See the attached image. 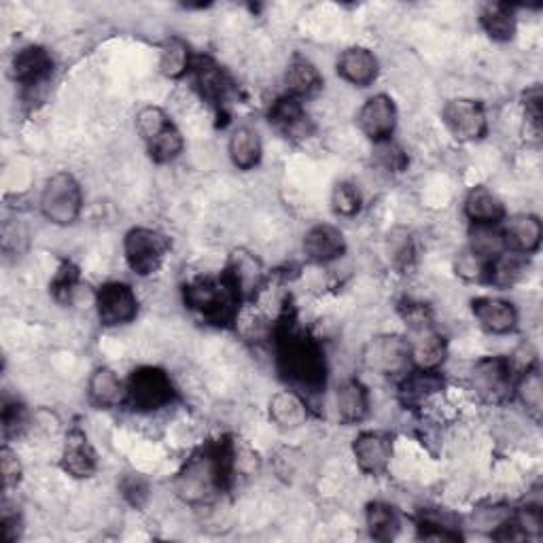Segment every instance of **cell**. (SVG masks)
<instances>
[{
	"label": "cell",
	"mask_w": 543,
	"mask_h": 543,
	"mask_svg": "<svg viewBox=\"0 0 543 543\" xmlns=\"http://www.w3.org/2000/svg\"><path fill=\"white\" fill-rule=\"evenodd\" d=\"M488 264L490 261L478 257L474 251L467 249L457 257V264H454V268H457V274L463 276L465 280H486Z\"/></svg>",
	"instance_id": "obj_44"
},
{
	"label": "cell",
	"mask_w": 543,
	"mask_h": 543,
	"mask_svg": "<svg viewBox=\"0 0 543 543\" xmlns=\"http://www.w3.org/2000/svg\"><path fill=\"white\" fill-rule=\"evenodd\" d=\"M136 128L145 140L149 157L157 164H168L177 160L185 147L183 134L160 107H145L140 111L136 117Z\"/></svg>",
	"instance_id": "obj_4"
},
{
	"label": "cell",
	"mask_w": 543,
	"mask_h": 543,
	"mask_svg": "<svg viewBox=\"0 0 543 543\" xmlns=\"http://www.w3.org/2000/svg\"><path fill=\"white\" fill-rule=\"evenodd\" d=\"M121 490H124V497L132 505H143V501L147 499V486L140 478H126L124 484H121Z\"/></svg>",
	"instance_id": "obj_47"
},
{
	"label": "cell",
	"mask_w": 543,
	"mask_h": 543,
	"mask_svg": "<svg viewBox=\"0 0 543 543\" xmlns=\"http://www.w3.org/2000/svg\"><path fill=\"white\" fill-rule=\"evenodd\" d=\"M418 537L425 541H461L463 535L452 527L446 518L431 516L429 512H423V516L416 522Z\"/></svg>",
	"instance_id": "obj_37"
},
{
	"label": "cell",
	"mask_w": 543,
	"mask_h": 543,
	"mask_svg": "<svg viewBox=\"0 0 543 543\" xmlns=\"http://www.w3.org/2000/svg\"><path fill=\"white\" fill-rule=\"evenodd\" d=\"M338 75L357 87H367L372 85L378 77V58L372 54L370 49L365 47H350L342 51V56L338 58Z\"/></svg>",
	"instance_id": "obj_21"
},
{
	"label": "cell",
	"mask_w": 543,
	"mask_h": 543,
	"mask_svg": "<svg viewBox=\"0 0 543 543\" xmlns=\"http://www.w3.org/2000/svg\"><path fill=\"white\" fill-rule=\"evenodd\" d=\"M83 208L81 185L70 172H56L45 181L41 194V213L54 225H73Z\"/></svg>",
	"instance_id": "obj_5"
},
{
	"label": "cell",
	"mask_w": 543,
	"mask_h": 543,
	"mask_svg": "<svg viewBox=\"0 0 543 543\" xmlns=\"http://www.w3.org/2000/svg\"><path fill=\"white\" fill-rule=\"evenodd\" d=\"M480 24L490 39L497 43H507L514 39L518 22L516 13L510 5H486L480 13Z\"/></svg>",
	"instance_id": "obj_29"
},
{
	"label": "cell",
	"mask_w": 543,
	"mask_h": 543,
	"mask_svg": "<svg viewBox=\"0 0 543 543\" xmlns=\"http://www.w3.org/2000/svg\"><path fill=\"white\" fill-rule=\"evenodd\" d=\"M465 215L474 225H499L505 219V206L488 187H474L465 198Z\"/></svg>",
	"instance_id": "obj_26"
},
{
	"label": "cell",
	"mask_w": 543,
	"mask_h": 543,
	"mask_svg": "<svg viewBox=\"0 0 543 543\" xmlns=\"http://www.w3.org/2000/svg\"><path fill=\"white\" fill-rule=\"evenodd\" d=\"M87 397H90L96 408L111 410L124 404V399L128 397V387H124V382L119 380L111 367H98L90 382H87Z\"/></svg>",
	"instance_id": "obj_23"
},
{
	"label": "cell",
	"mask_w": 543,
	"mask_h": 543,
	"mask_svg": "<svg viewBox=\"0 0 543 543\" xmlns=\"http://www.w3.org/2000/svg\"><path fill=\"white\" fill-rule=\"evenodd\" d=\"M471 308L488 334L507 336L518 327V310L512 302H505L501 297H478L471 302Z\"/></svg>",
	"instance_id": "obj_17"
},
{
	"label": "cell",
	"mask_w": 543,
	"mask_h": 543,
	"mask_svg": "<svg viewBox=\"0 0 543 543\" xmlns=\"http://www.w3.org/2000/svg\"><path fill=\"white\" fill-rule=\"evenodd\" d=\"M363 361L382 376H404L410 372V344L401 336H378L363 350Z\"/></svg>",
	"instance_id": "obj_9"
},
{
	"label": "cell",
	"mask_w": 543,
	"mask_h": 543,
	"mask_svg": "<svg viewBox=\"0 0 543 543\" xmlns=\"http://www.w3.org/2000/svg\"><path fill=\"white\" fill-rule=\"evenodd\" d=\"M28 427V412L20 401H5L3 406V435L5 440L22 435Z\"/></svg>",
	"instance_id": "obj_41"
},
{
	"label": "cell",
	"mask_w": 543,
	"mask_h": 543,
	"mask_svg": "<svg viewBox=\"0 0 543 543\" xmlns=\"http://www.w3.org/2000/svg\"><path fill=\"white\" fill-rule=\"evenodd\" d=\"M469 251H474L478 257L493 261L495 257L505 253L503 232L499 225H474L471 230V244Z\"/></svg>",
	"instance_id": "obj_35"
},
{
	"label": "cell",
	"mask_w": 543,
	"mask_h": 543,
	"mask_svg": "<svg viewBox=\"0 0 543 543\" xmlns=\"http://www.w3.org/2000/svg\"><path fill=\"white\" fill-rule=\"evenodd\" d=\"M410 359L416 370H437L446 359V340L433 325L408 329Z\"/></svg>",
	"instance_id": "obj_16"
},
{
	"label": "cell",
	"mask_w": 543,
	"mask_h": 543,
	"mask_svg": "<svg viewBox=\"0 0 543 543\" xmlns=\"http://www.w3.org/2000/svg\"><path fill=\"white\" fill-rule=\"evenodd\" d=\"M270 126L276 128L285 138L291 140H304L312 134V121L304 109L302 100L293 96H280L272 102L268 111Z\"/></svg>",
	"instance_id": "obj_15"
},
{
	"label": "cell",
	"mask_w": 543,
	"mask_h": 543,
	"mask_svg": "<svg viewBox=\"0 0 543 543\" xmlns=\"http://www.w3.org/2000/svg\"><path fill=\"white\" fill-rule=\"evenodd\" d=\"M503 242L505 251L514 255H531L539 251L541 238H543V227L539 217L535 215H518L507 221L503 227Z\"/></svg>",
	"instance_id": "obj_18"
},
{
	"label": "cell",
	"mask_w": 543,
	"mask_h": 543,
	"mask_svg": "<svg viewBox=\"0 0 543 543\" xmlns=\"http://www.w3.org/2000/svg\"><path fill=\"white\" fill-rule=\"evenodd\" d=\"M541 87L533 85L531 90H527L524 94V115H527V130H529V138L539 143L541 140V117H543V109H541Z\"/></svg>",
	"instance_id": "obj_40"
},
{
	"label": "cell",
	"mask_w": 543,
	"mask_h": 543,
	"mask_svg": "<svg viewBox=\"0 0 543 543\" xmlns=\"http://www.w3.org/2000/svg\"><path fill=\"white\" fill-rule=\"evenodd\" d=\"M514 393L520 399V404L527 408L535 418L541 416L543 410V380L539 367L533 365L529 370H524L514 380Z\"/></svg>",
	"instance_id": "obj_33"
},
{
	"label": "cell",
	"mask_w": 543,
	"mask_h": 543,
	"mask_svg": "<svg viewBox=\"0 0 543 543\" xmlns=\"http://www.w3.org/2000/svg\"><path fill=\"white\" fill-rule=\"evenodd\" d=\"M276 367L280 378L297 393L319 395L327 384V361L323 346L302 331L285 327L276 340Z\"/></svg>",
	"instance_id": "obj_2"
},
{
	"label": "cell",
	"mask_w": 543,
	"mask_h": 543,
	"mask_svg": "<svg viewBox=\"0 0 543 543\" xmlns=\"http://www.w3.org/2000/svg\"><path fill=\"white\" fill-rule=\"evenodd\" d=\"M98 319L104 327L128 325L138 314L136 293L126 283H107L96 293Z\"/></svg>",
	"instance_id": "obj_11"
},
{
	"label": "cell",
	"mask_w": 543,
	"mask_h": 543,
	"mask_svg": "<svg viewBox=\"0 0 543 543\" xmlns=\"http://www.w3.org/2000/svg\"><path fill=\"white\" fill-rule=\"evenodd\" d=\"M225 274L232 278V283L236 285V289L240 291L242 300H247V297H251L259 283H261V266L259 261L253 259L251 255L247 253H236L232 264L227 266Z\"/></svg>",
	"instance_id": "obj_32"
},
{
	"label": "cell",
	"mask_w": 543,
	"mask_h": 543,
	"mask_svg": "<svg viewBox=\"0 0 543 543\" xmlns=\"http://www.w3.org/2000/svg\"><path fill=\"white\" fill-rule=\"evenodd\" d=\"M444 389V378L437 370H410L399 382V397L404 406H418L427 401L431 395Z\"/></svg>",
	"instance_id": "obj_25"
},
{
	"label": "cell",
	"mask_w": 543,
	"mask_h": 543,
	"mask_svg": "<svg viewBox=\"0 0 543 543\" xmlns=\"http://www.w3.org/2000/svg\"><path fill=\"white\" fill-rule=\"evenodd\" d=\"M3 531H5L7 541H17V537H20V531H22L20 516L9 514V507H5V512H3Z\"/></svg>",
	"instance_id": "obj_48"
},
{
	"label": "cell",
	"mask_w": 543,
	"mask_h": 543,
	"mask_svg": "<svg viewBox=\"0 0 543 543\" xmlns=\"http://www.w3.org/2000/svg\"><path fill=\"white\" fill-rule=\"evenodd\" d=\"M344 234L334 225H314L304 236V253L314 264H331L344 255Z\"/></svg>",
	"instance_id": "obj_19"
},
{
	"label": "cell",
	"mask_w": 543,
	"mask_h": 543,
	"mask_svg": "<svg viewBox=\"0 0 543 543\" xmlns=\"http://www.w3.org/2000/svg\"><path fill=\"white\" fill-rule=\"evenodd\" d=\"M365 524L370 537L376 541H391L399 533V516L395 507L384 501H374L367 505Z\"/></svg>",
	"instance_id": "obj_31"
},
{
	"label": "cell",
	"mask_w": 543,
	"mask_h": 543,
	"mask_svg": "<svg viewBox=\"0 0 543 543\" xmlns=\"http://www.w3.org/2000/svg\"><path fill=\"white\" fill-rule=\"evenodd\" d=\"M174 384L160 367L145 365L132 372L128 380V401L136 412H157L174 401Z\"/></svg>",
	"instance_id": "obj_6"
},
{
	"label": "cell",
	"mask_w": 543,
	"mask_h": 543,
	"mask_svg": "<svg viewBox=\"0 0 543 543\" xmlns=\"http://www.w3.org/2000/svg\"><path fill=\"white\" fill-rule=\"evenodd\" d=\"M357 121L361 132L374 140L376 145L384 143V140H391L397 126V109L393 98H389L387 94H378L365 100L357 115Z\"/></svg>",
	"instance_id": "obj_14"
},
{
	"label": "cell",
	"mask_w": 543,
	"mask_h": 543,
	"mask_svg": "<svg viewBox=\"0 0 543 543\" xmlns=\"http://www.w3.org/2000/svg\"><path fill=\"white\" fill-rule=\"evenodd\" d=\"M522 272H524V264H522L520 255L505 251L503 255L495 257L488 264L486 280H488V283L497 285V287H510L522 276Z\"/></svg>",
	"instance_id": "obj_36"
},
{
	"label": "cell",
	"mask_w": 543,
	"mask_h": 543,
	"mask_svg": "<svg viewBox=\"0 0 543 543\" xmlns=\"http://www.w3.org/2000/svg\"><path fill=\"white\" fill-rule=\"evenodd\" d=\"M389 253L393 264L401 270H406L408 266H412L414 261V242L412 236L408 232H393V236H389Z\"/></svg>",
	"instance_id": "obj_43"
},
{
	"label": "cell",
	"mask_w": 543,
	"mask_h": 543,
	"mask_svg": "<svg viewBox=\"0 0 543 543\" xmlns=\"http://www.w3.org/2000/svg\"><path fill=\"white\" fill-rule=\"evenodd\" d=\"M185 306L198 312L204 321L230 327L238 319L242 295L225 272L221 276H200L183 287Z\"/></svg>",
	"instance_id": "obj_3"
},
{
	"label": "cell",
	"mask_w": 543,
	"mask_h": 543,
	"mask_svg": "<svg viewBox=\"0 0 543 543\" xmlns=\"http://www.w3.org/2000/svg\"><path fill=\"white\" fill-rule=\"evenodd\" d=\"M361 191L353 183H338L331 194V208L340 217H355L361 210Z\"/></svg>",
	"instance_id": "obj_39"
},
{
	"label": "cell",
	"mask_w": 543,
	"mask_h": 543,
	"mask_svg": "<svg viewBox=\"0 0 543 543\" xmlns=\"http://www.w3.org/2000/svg\"><path fill=\"white\" fill-rule=\"evenodd\" d=\"M191 64H194V58H191L187 41L181 37H170L164 41L160 58V70L164 77L181 79L187 70H191Z\"/></svg>",
	"instance_id": "obj_34"
},
{
	"label": "cell",
	"mask_w": 543,
	"mask_h": 543,
	"mask_svg": "<svg viewBox=\"0 0 543 543\" xmlns=\"http://www.w3.org/2000/svg\"><path fill=\"white\" fill-rule=\"evenodd\" d=\"M60 465L66 474L73 478H90L96 471L98 467L96 452L81 429H73L68 433Z\"/></svg>",
	"instance_id": "obj_20"
},
{
	"label": "cell",
	"mask_w": 543,
	"mask_h": 543,
	"mask_svg": "<svg viewBox=\"0 0 543 543\" xmlns=\"http://www.w3.org/2000/svg\"><path fill=\"white\" fill-rule=\"evenodd\" d=\"M285 83H287V94L297 100H302V98L314 96L321 90L323 75L308 58L295 56L287 68Z\"/></svg>",
	"instance_id": "obj_28"
},
{
	"label": "cell",
	"mask_w": 543,
	"mask_h": 543,
	"mask_svg": "<svg viewBox=\"0 0 543 543\" xmlns=\"http://www.w3.org/2000/svg\"><path fill=\"white\" fill-rule=\"evenodd\" d=\"M401 319L406 321L408 329H416V327H425V325H433V314L425 304H414L408 302L399 308Z\"/></svg>",
	"instance_id": "obj_46"
},
{
	"label": "cell",
	"mask_w": 543,
	"mask_h": 543,
	"mask_svg": "<svg viewBox=\"0 0 543 543\" xmlns=\"http://www.w3.org/2000/svg\"><path fill=\"white\" fill-rule=\"evenodd\" d=\"M336 408L342 423L357 425L370 412V393L361 380H344L336 393Z\"/></svg>",
	"instance_id": "obj_24"
},
{
	"label": "cell",
	"mask_w": 543,
	"mask_h": 543,
	"mask_svg": "<svg viewBox=\"0 0 543 543\" xmlns=\"http://www.w3.org/2000/svg\"><path fill=\"white\" fill-rule=\"evenodd\" d=\"M0 469H3V484H5V490L9 488H15L17 484H20L22 480V463L20 459H17V454L5 446L3 450H0Z\"/></svg>",
	"instance_id": "obj_45"
},
{
	"label": "cell",
	"mask_w": 543,
	"mask_h": 543,
	"mask_svg": "<svg viewBox=\"0 0 543 543\" xmlns=\"http://www.w3.org/2000/svg\"><path fill=\"white\" fill-rule=\"evenodd\" d=\"M194 79L204 100L210 104H223L232 92V81L225 75V70L210 58H196L191 64Z\"/></svg>",
	"instance_id": "obj_22"
},
{
	"label": "cell",
	"mask_w": 543,
	"mask_h": 543,
	"mask_svg": "<svg viewBox=\"0 0 543 543\" xmlns=\"http://www.w3.org/2000/svg\"><path fill=\"white\" fill-rule=\"evenodd\" d=\"M376 162L389 172H401L408 166V155L393 140H384L376 145Z\"/></svg>",
	"instance_id": "obj_42"
},
{
	"label": "cell",
	"mask_w": 543,
	"mask_h": 543,
	"mask_svg": "<svg viewBox=\"0 0 543 543\" xmlns=\"http://www.w3.org/2000/svg\"><path fill=\"white\" fill-rule=\"evenodd\" d=\"M442 117L450 134L457 140H463V143L482 140L488 132L486 111L478 100L452 98L446 102Z\"/></svg>",
	"instance_id": "obj_10"
},
{
	"label": "cell",
	"mask_w": 543,
	"mask_h": 543,
	"mask_svg": "<svg viewBox=\"0 0 543 543\" xmlns=\"http://www.w3.org/2000/svg\"><path fill=\"white\" fill-rule=\"evenodd\" d=\"M227 151L236 168L253 170L261 162V138L253 128H238L230 138Z\"/></svg>",
	"instance_id": "obj_30"
},
{
	"label": "cell",
	"mask_w": 543,
	"mask_h": 543,
	"mask_svg": "<svg viewBox=\"0 0 543 543\" xmlns=\"http://www.w3.org/2000/svg\"><path fill=\"white\" fill-rule=\"evenodd\" d=\"M54 66L56 62L45 47L28 45L15 54L11 62V77L15 83L22 85L26 94H32L51 79Z\"/></svg>",
	"instance_id": "obj_12"
},
{
	"label": "cell",
	"mask_w": 543,
	"mask_h": 543,
	"mask_svg": "<svg viewBox=\"0 0 543 543\" xmlns=\"http://www.w3.org/2000/svg\"><path fill=\"white\" fill-rule=\"evenodd\" d=\"M234 469V444L230 437H221L217 442L206 444L185 463L174 482V490L189 505L208 503L232 486Z\"/></svg>",
	"instance_id": "obj_1"
},
{
	"label": "cell",
	"mask_w": 543,
	"mask_h": 543,
	"mask_svg": "<svg viewBox=\"0 0 543 543\" xmlns=\"http://www.w3.org/2000/svg\"><path fill=\"white\" fill-rule=\"evenodd\" d=\"M270 418L280 429H300L308 420V404L297 391H280L270 399Z\"/></svg>",
	"instance_id": "obj_27"
},
{
	"label": "cell",
	"mask_w": 543,
	"mask_h": 543,
	"mask_svg": "<svg viewBox=\"0 0 543 543\" xmlns=\"http://www.w3.org/2000/svg\"><path fill=\"white\" fill-rule=\"evenodd\" d=\"M79 268L73 264V261H62L54 280H51V295L56 297V302L60 304H66L73 300V295L77 291V285H79Z\"/></svg>",
	"instance_id": "obj_38"
},
{
	"label": "cell",
	"mask_w": 543,
	"mask_h": 543,
	"mask_svg": "<svg viewBox=\"0 0 543 543\" xmlns=\"http://www.w3.org/2000/svg\"><path fill=\"white\" fill-rule=\"evenodd\" d=\"M353 454L363 474L382 476L393 459V435L382 431H363L355 437Z\"/></svg>",
	"instance_id": "obj_13"
},
{
	"label": "cell",
	"mask_w": 543,
	"mask_h": 543,
	"mask_svg": "<svg viewBox=\"0 0 543 543\" xmlns=\"http://www.w3.org/2000/svg\"><path fill=\"white\" fill-rule=\"evenodd\" d=\"M168 238L149 227H134L126 234L124 251L132 272L138 276H151L162 268L168 253Z\"/></svg>",
	"instance_id": "obj_7"
},
{
	"label": "cell",
	"mask_w": 543,
	"mask_h": 543,
	"mask_svg": "<svg viewBox=\"0 0 543 543\" xmlns=\"http://www.w3.org/2000/svg\"><path fill=\"white\" fill-rule=\"evenodd\" d=\"M514 380L516 372L510 359L505 357L480 359L469 374L471 389H474L484 401H493V404L503 401L510 395V391L514 389Z\"/></svg>",
	"instance_id": "obj_8"
}]
</instances>
